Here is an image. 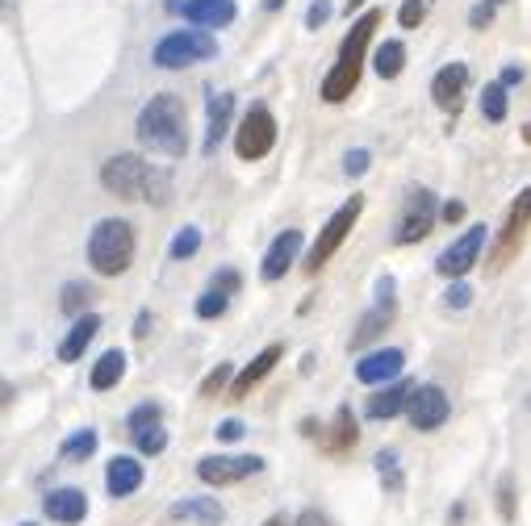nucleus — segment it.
<instances>
[{"label":"nucleus","mask_w":531,"mask_h":526,"mask_svg":"<svg viewBox=\"0 0 531 526\" xmlns=\"http://www.w3.org/2000/svg\"><path fill=\"white\" fill-rule=\"evenodd\" d=\"M297 526H335V522L322 510H302V514H297Z\"/></svg>","instance_id":"45"},{"label":"nucleus","mask_w":531,"mask_h":526,"mask_svg":"<svg viewBox=\"0 0 531 526\" xmlns=\"http://www.w3.org/2000/svg\"><path fill=\"white\" fill-rule=\"evenodd\" d=\"M281 355H285V347L281 343H272V347H264L260 355H256V360H251L239 376H235V385H230V397H235V401H243V397H251V389H256L260 385V380L276 368V364H281Z\"/></svg>","instance_id":"19"},{"label":"nucleus","mask_w":531,"mask_h":526,"mask_svg":"<svg viewBox=\"0 0 531 526\" xmlns=\"http://www.w3.org/2000/svg\"><path fill=\"white\" fill-rule=\"evenodd\" d=\"M527 226H531V184L511 201V209H506V222H502L498 243H494V251H490V268H494V272H502L506 263L519 255L523 238H527Z\"/></svg>","instance_id":"7"},{"label":"nucleus","mask_w":531,"mask_h":526,"mask_svg":"<svg viewBox=\"0 0 531 526\" xmlns=\"http://www.w3.org/2000/svg\"><path fill=\"white\" fill-rule=\"evenodd\" d=\"M373 67H377V76L381 80H398L402 76V67H406V46L398 38H389L377 46V55H373Z\"/></svg>","instance_id":"27"},{"label":"nucleus","mask_w":531,"mask_h":526,"mask_svg":"<svg viewBox=\"0 0 531 526\" xmlns=\"http://www.w3.org/2000/svg\"><path fill=\"white\" fill-rule=\"evenodd\" d=\"M427 9H431V0H406V5L398 9L402 30H419L423 21H427Z\"/></svg>","instance_id":"35"},{"label":"nucleus","mask_w":531,"mask_h":526,"mask_svg":"<svg viewBox=\"0 0 531 526\" xmlns=\"http://www.w3.org/2000/svg\"><path fill=\"white\" fill-rule=\"evenodd\" d=\"M147 326H151V318H147V314H138V322H134V339H143Z\"/></svg>","instance_id":"50"},{"label":"nucleus","mask_w":531,"mask_h":526,"mask_svg":"<svg viewBox=\"0 0 531 526\" xmlns=\"http://www.w3.org/2000/svg\"><path fill=\"white\" fill-rule=\"evenodd\" d=\"M226 305H230V293H226V289L201 293V301H197V318H222V314H226Z\"/></svg>","instance_id":"34"},{"label":"nucleus","mask_w":531,"mask_h":526,"mask_svg":"<svg viewBox=\"0 0 531 526\" xmlns=\"http://www.w3.org/2000/svg\"><path fill=\"white\" fill-rule=\"evenodd\" d=\"M394 322V297H377V309H368V314L360 318L356 334H352V351H364L373 339H381V330Z\"/></svg>","instance_id":"22"},{"label":"nucleus","mask_w":531,"mask_h":526,"mask_svg":"<svg viewBox=\"0 0 531 526\" xmlns=\"http://www.w3.org/2000/svg\"><path fill=\"white\" fill-rule=\"evenodd\" d=\"M230 113H235V97L230 92H210V126H205V155L218 151V142L230 130Z\"/></svg>","instance_id":"24"},{"label":"nucleus","mask_w":531,"mask_h":526,"mask_svg":"<svg viewBox=\"0 0 531 526\" xmlns=\"http://www.w3.org/2000/svg\"><path fill=\"white\" fill-rule=\"evenodd\" d=\"M172 518L180 522H197V526H222L226 522V510L218 506L214 497H184L172 506Z\"/></svg>","instance_id":"25"},{"label":"nucleus","mask_w":531,"mask_h":526,"mask_svg":"<svg viewBox=\"0 0 531 526\" xmlns=\"http://www.w3.org/2000/svg\"><path fill=\"white\" fill-rule=\"evenodd\" d=\"M452 414V401L440 385H419L410 393V405H406V418L414 430H440Z\"/></svg>","instance_id":"10"},{"label":"nucleus","mask_w":531,"mask_h":526,"mask_svg":"<svg viewBox=\"0 0 531 526\" xmlns=\"http://www.w3.org/2000/svg\"><path fill=\"white\" fill-rule=\"evenodd\" d=\"M247 435V426L239 422V418H226V422H218V439L222 443H239Z\"/></svg>","instance_id":"44"},{"label":"nucleus","mask_w":531,"mask_h":526,"mask_svg":"<svg viewBox=\"0 0 531 526\" xmlns=\"http://www.w3.org/2000/svg\"><path fill=\"white\" fill-rule=\"evenodd\" d=\"M356 439H360V426H356L352 405H339V410H335V422H331V430H327V435H322V447H327L331 456H348V451L356 447Z\"/></svg>","instance_id":"21"},{"label":"nucleus","mask_w":531,"mask_h":526,"mask_svg":"<svg viewBox=\"0 0 531 526\" xmlns=\"http://www.w3.org/2000/svg\"><path fill=\"white\" fill-rule=\"evenodd\" d=\"M435 218H440V205H435L431 188H410L406 205H402V218H398V230H394V243H402V247L419 243V238L431 234Z\"/></svg>","instance_id":"8"},{"label":"nucleus","mask_w":531,"mask_h":526,"mask_svg":"<svg viewBox=\"0 0 531 526\" xmlns=\"http://www.w3.org/2000/svg\"><path fill=\"white\" fill-rule=\"evenodd\" d=\"M302 435H310V439H314V435H318V439H322V426H318V422H314V418H306V422H302Z\"/></svg>","instance_id":"49"},{"label":"nucleus","mask_w":531,"mask_h":526,"mask_svg":"<svg viewBox=\"0 0 531 526\" xmlns=\"http://www.w3.org/2000/svg\"><path fill=\"white\" fill-rule=\"evenodd\" d=\"M105 489L109 497H130L143 489V464H138L134 456H113L109 468H105Z\"/></svg>","instance_id":"20"},{"label":"nucleus","mask_w":531,"mask_h":526,"mask_svg":"<svg viewBox=\"0 0 531 526\" xmlns=\"http://www.w3.org/2000/svg\"><path fill=\"white\" fill-rule=\"evenodd\" d=\"M21 526H34V522H21Z\"/></svg>","instance_id":"54"},{"label":"nucleus","mask_w":531,"mask_h":526,"mask_svg":"<svg viewBox=\"0 0 531 526\" xmlns=\"http://www.w3.org/2000/svg\"><path fill=\"white\" fill-rule=\"evenodd\" d=\"M143 201H155V205H168L172 201V176L164 172V167H155V172H151V184H147Z\"/></svg>","instance_id":"33"},{"label":"nucleus","mask_w":531,"mask_h":526,"mask_svg":"<svg viewBox=\"0 0 531 526\" xmlns=\"http://www.w3.org/2000/svg\"><path fill=\"white\" fill-rule=\"evenodd\" d=\"M260 468H264L260 456H205V460H197V476L214 489L239 485V481H247V476H256Z\"/></svg>","instance_id":"11"},{"label":"nucleus","mask_w":531,"mask_h":526,"mask_svg":"<svg viewBox=\"0 0 531 526\" xmlns=\"http://www.w3.org/2000/svg\"><path fill=\"white\" fill-rule=\"evenodd\" d=\"M465 88H469V67L465 63H448L435 71V80H431V101L440 105L444 113H456L460 101H465Z\"/></svg>","instance_id":"13"},{"label":"nucleus","mask_w":531,"mask_h":526,"mask_svg":"<svg viewBox=\"0 0 531 526\" xmlns=\"http://www.w3.org/2000/svg\"><path fill=\"white\" fill-rule=\"evenodd\" d=\"M214 289H226V293H239V276H235V272H222V276H214Z\"/></svg>","instance_id":"47"},{"label":"nucleus","mask_w":531,"mask_h":526,"mask_svg":"<svg viewBox=\"0 0 531 526\" xmlns=\"http://www.w3.org/2000/svg\"><path fill=\"white\" fill-rule=\"evenodd\" d=\"M414 389H419V385H414V380H389V385L381 389V393H373V397H368V405H364V414L368 418H394V414H402L406 410V405H410V393Z\"/></svg>","instance_id":"18"},{"label":"nucleus","mask_w":531,"mask_h":526,"mask_svg":"<svg viewBox=\"0 0 531 526\" xmlns=\"http://www.w3.org/2000/svg\"><path fill=\"white\" fill-rule=\"evenodd\" d=\"M402 368H406V355L398 347H385L356 364V380L360 385H385V380H402Z\"/></svg>","instance_id":"14"},{"label":"nucleus","mask_w":531,"mask_h":526,"mask_svg":"<svg viewBox=\"0 0 531 526\" xmlns=\"http://www.w3.org/2000/svg\"><path fill=\"white\" fill-rule=\"evenodd\" d=\"M356 9H364V0H348V17H352Z\"/></svg>","instance_id":"51"},{"label":"nucleus","mask_w":531,"mask_h":526,"mask_svg":"<svg viewBox=\"0 0 531 526\" xmlns=\"http://www.w3.org/2000/svg\"><path fill=\"white\" fill-rule=\"evenodd\" d=\"M360 209H364V197H352V201H343V205L331 213V222L318 230L314 247H310V255H306V263H302L306 272H318L322 263H327V259L343 247V238L352 234V226H356V218H360Z\"/></svg>","instance_id":"5"},{"label":"nucleus","mask_w":531,"mask_h":526,"mask_svg":"<svg viewBox=\"0 0 531 526\" xmlns=\"http://www.w3.org/2000/svg\"><path fill=\"white\" fill-rule=\"evenodd\" d=\"M377 26H381V9H368L360 21H352L348 38L339 42V59H335V67L327 71V80H322V101L339 105V101H348L352 92H356L360 71H364V51H368V42H373Z\"/></svg>","instance_id":"1"},{"label":"nucleus","mask_w":531,"mask_h":526,"mask_svg":"<svg viewBox=\"0 0 531 526\" xmlns=\"http://www.w3.org/2000/svg\"><path fill=\"white\" fill-rule=\"evenodd\" d=\"M481 117L486 122H506V84H486V92H481Z\"/></svg>","instance_id":"29"},{"label":"nucleus","mask_w":531,"mask_h":526,"mask_svg":"<svg viewBox=\"0 0 531 526\" xmlns=\"http://www.w3.org/2000/svg\"><path fill=\"white\" fill-rule=\"evenodd\" d=\"M440 218L452 226V222H460V218H465V201H448L444 209H440Z\"/></svg>","instance_id":"46"},{"label":"nucleus","mask_w":531,"mask_h":526,"mask_svg":"<svg viewBox=\"0 0 531 526\" xmlns=\"http://www.w3.org/2000/svg\"><path fill=\"white\" fill-rule=\"evenodd\" d=\"M444 301H448V309H465V305L473 301V289H469V284H465V280H456V284H452V289L444 293Z\"/></svg>","instance_id":"43"},{"label":"nucleus","mask_w":531,"mask_h":526,"mask_svg":"<svg viewBox=\"0 0 531 526\" xmlns=\"http://www.w3.org/2000/svg\"><path fill=\"white\" fill-rule=\"evenodd\" d=\"M122 376H126V355L113 347V351H105L97 364H92V376H88V385L97 389V393H105V389H118L122 385Z\"/></svg>","instance_id":"26"},{"label":"nucleus","mask_w":531,"mask_h":526,"mask_svg":"<svg viewBox=\"0 0 531 526\" xmlns=\"http://www.w3.org/2000/svg\"><path fill=\"white\" fill-rule=\"evenodd\" d=\"M302 230H285V234H276V243L268 247V255H264V263H260V276L264 280H281L293 263H297V255H302Z\"/></svg>","instance_id":"15"},{"label":"nucleus","mask_w":531,"mask_h":526,"mask_svg":"<svg viewBox=\"0 0 531 526\" xmlns=\"http://www.w3.org/2000/svg\"><path fill=\"white\" fill-rule=\"evenodd\" d=\"M159 414H164V410H159V405L155 401H147V405H138V410L130 414V435H138V430H151V426H159Z\"/></svg>","instance_id":"36"},{"label":"nucleus","mask_w":531,"mask_h":526,"mask_svg":"<svg viewBox=\"0 0 531 526\" xmlns=\"http://www.w3.org/2000/svg\"><path fill=\"white\" fill-rule=\"evenodd\" d=\"M226 380H230V364H218L210 376L201 380V397H214V393H222V389H226Z\"/></svg>","instance_id":"41"},{"label":"nucleus","mask_w":531,"mask_h":526,"mask_svg":"<svg viewBox=\"0 0 531 526\" xmlns=\"http://www.w3.org/2000/svg\"><path fill=\"white\" fill-rule=\"evenodd\" d=\"M498 514L506 522H515V481H511V476H502V481H498Z\"/></svg>","instance_id":"38"},{"label":"nucleus","mask_w":531,"mask_h":526,"mask_svg":"<svg viewBox=\"0 0 531 526\" xmlns=\"http://www.w3.org/2000/svg\"><path fill=\"white\" fill-rule=\"evenodd\" d=\"M88 263L97 276H122L134 263V226L122 218H105L88 234Z\"/></svg>","instance_id":"3"},{"label":"nucleus","mask_w":531,"mask_h":526,"mask_svg":"<svg viewBox=\"0 0 531 526\" xmlns=\"http://www.w3.org/2000/svg\"><path fill=\"white\" fill-rule=\"evenodd\" d=\"M88 284H80V280H72V284H63V314H76V318H84V305H88Z\"/></svg>","instance_id":"31"},{"label":"nucleus","mask_w":531,"mask_h":526,"mask_svg":"<svg viewBox=\"0 0 531 526\" xmlns=\"http://www.w3.org/2000/svg\"><path fill=\"white\" fill-rule=\"evenodd\" d=\"M42 514L51 518V522L76 526L88 514V497H84V489H51V493H46V501H42Z\"/></svg>","instance_id":"17"},{"label":"nucleus","mask_w":531,"mask_h":526,"mask_svg":"<svg viewBox=\"0 0 531 526\" xmlns=\"http://www.w3.org/2000/svg\"><path fill=\"white\" fill-rule=\"evenodd\" d=\"M368 163H373V155H368L364 147H356V151H348V159H343V172H348V176H364Z\"/></svg>","instance_id":"42"},{"label":"nucleus","mask_w":531,"mask_h":526,"mask_svg":"<svg viewBox=\"0 0 531 526\" xmlns=\"http://www.w3.org/2000/svg\"><path fill=\"white\" fill-rule=\"evenodd\" d=\"M331 0H314V5L306 9V30H322V26H327V21H331Z\"/></svg>","instance_id":"40"},{"label":"nucleus","mask_w":531,"mask_h":526,"mask_svg":"<svg viewBox=\"0 0 531 526\" xmlns=\"http://www.w3.org/2000/svg\"><path fill=\"white\" fill-rule=\"evenodd\" d=\"M134 443H138V451H143V456H159V451L168 447V435L159 426H151V430H138Z\"/></svg>","instance_id":"37"},{"label":"nucleus","mask_w":531,"mask_h":526,"mask_svg":"<svg viewBox=\"0 0 531 526\" xmlns=\"http://www.w3.org/2000/svg\"><path fill=\"white\" fill-rule=\"evenodd\" d=\"M272 147H276V117L264 105H251L235 134V151L239 159H264Z\"/></svg>","instance_id":"9"},{"label":"nucleus","mask_w":531,"mask_h":526,"mask_svg":"<svg viewBox=\"0 0 531 526\" xmlns=\"http://www.w3.org/2000/svg\"><path fill=\"white\" fill-rule=\"evenodd\" d=\"M264 526H285V518H268V522H264Z\"/></svg>","instance_id":"53"},{"label":"nucleus","mask_w":531,"mask_h":526,"mask_svg":"<svg viewBox=\"0 0 531 526\" xmlns=\"http://www.w3.org/2000/svg\"><path fill=\"white\" fill-rule=\"evenodd\" d=\"M498 5H502V0H477L473 13H469V26L473 30H486L490 21H494V13H498Z\"/></svg>","instance_id":"39"},{"label":"nucleus","mask_w":531,"mask_h":526,"mask_svg":"<svg viewBox=\"0 0 531 526\" xmlns=\"http://www.w3.org/2000/svg\"><path fill=\"white\" fill-rule=\"evenodd\" d=\"M151 172H155V167H151L147 159H138V155H113V159H105V167H101V184L109 188L113 197L143 201L147 184H151Z\"/></svg>","instance_id":"6"},{"label":"nucleus","mask_w":531,"mask_h":526,"mask_svg":"<svg viewBox=\"0 0 531 526\" xmlns=\"http://www.w3.org/2000/svg\"><path fill=\"white\" fill-rule=\"evenodd\" d=\"M92 451H97V430H88V426H84V430H76V435L63 443L59 456H63V460H72V464H80V460L92 456Z\"/></svg>","instance_id":"28"},{"label":"nucleus","mask_w":531,"mask_h":526,"mask_svg":"<svg viewBox=\"0 0 531 526\" xmlns=\"http://www.w3.org/2000/svg\"><path fill=\"white\" fill-rule=\"evenodd\" d=\"M180 13H184V21H193V26H201V30H222L239 17L235 0H184Z\"/></svg>","instance_id":"16"},{"label":"nucleus","mask_w":531,"mask_h":526,"mask_svg":"<svg viewBox=\"0 0 531 526\" xmlns=\"http://www.w3.org/2000/svg\"><path fill=\"white\" fill-rule=\"evenodd\" d=\"M481 247H486V226H469L440 259H435V268H440V276H448V280H460L481 259Z\"/></svg>","instance_id":"12"},{"label":"nucleus","mask_w":531,"mask_h":526,"mask_svg":"<svg viewBox=\"0 0 531 526\" xmlns=\"http://www.w3.org/2000/svg\"><path fill=\"white\" fill-rule=\"evenodd\" d=\"M377 472H381V481H385L389 493H402V468H398V451L394 447L377 456Z\"/></svg>","instance_id":"30"},{"label":"nucleus","mask_w":531,"mask_h":526,"mask_svg":"<svg viewBox=\"0 0 531 526\" xmlns=\"http://www.w3.org/2000/svg\"><path fill=\"white\" fill-rule=\"evenodd\" d=\"M281 5H285V0H264V9H268V13H272V9H281Z\"/></svg>","instance_id":"52"},{"label":"nucleus","mask_w":531,"mask_h":526,"mask_svg":"<svg viewBox=\"0 0 531 526\" xmlns=\"http://www.w3.org/2000/svg\"><path fill=\"white\" fill-rule=\"evenodd\" d=\"M502 84H506V88L523 84V67H515V63H511V67H502Z\"/></svg>","instance_id":"48"},{"label":"nucleus","mask_w":531,"mask_h":526,"mask_svg":"<svg viewBox=\"0 0 531 526\" xmlns=\"http://www.w3.org/2000/svg\"><path fill=\"white\" fill-rule=\"evenodd\" d=\"M201 251V230L197 226H184L176 238H172V259H193Z\"/></svg>","instance_id":"32"},{"label":"nucleus","mask_w":531,"mask_h":526,"mask_svg":"<svg viewBox=\"0 0 531 526\" xmlns=\"http://www.w3.org/2000/svg\"><path fill=\"white\" fill-rule=\"evenodd\" d=\"M138 142L155 155H168V159H180L189 151V130H184V109L172 92H159L143 105L138 113Z\"/></svg>","instance_id":"2"},{"label":"nucleus","mask_w":531,"mask_h":526,"mask_svg":"<svg viewBox=\"0 0 531 526\" xmlns=\"http://www.w3.org/2000/svg\"><path fill=\"white\" fill-rule=\"evenodd\" d=\"M218 55V42L214 34H205V30H172L155 42V67H164V71H180V67H193V63H205V59H214Z\"/></svg>","instance_id":"4"},{"label":"nucleus","mask_w":531,"mask_h":526,"mask_svg":"<svg viewBox=\"0 0 531 526\" xmlns=\"http://www.w3.org/2000/svg\"><path fill=\"white\" fill-rule=\"evenodd\" d=\"M97 330H101V314H84V318H76V326L67 330V339L59 343V360H63V364H76L80 355L88 351V343L97 339Z\"/></svg>","instance_id":"23"}]
</instances>
